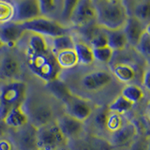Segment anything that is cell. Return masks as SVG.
Wrapping results in <instances>:
<instances>
[{"label":"cell","instance_id":"cell-22","mask_svg":"<svg viewBox=\"0 0 150 150\" xmlns=\"http://www.w3.org/2000/svg\"><path fill=\"white\" fill-rule=\"evenodd\" d=\"M73 50L77 56L78 64L83 66H89L95 61L93 56L92 48L86 43H84V42L82 41L74 42Z\"/></svg>","mask_w":150,"mask_h":150},{"label":"cell","instance_id":"cell-24","mask_svg":"<svg viewBox=\"0 0 150 150\" xmlns=\"http://www.w3.org/2000/svg\"><path fill=\"white\" fill-rule=\"evenodd\" d=\"M55 60L57 62L59 68L62 69H72L78 64L77 56L74 50H66L54 54Z\"/></svg>","mask_w":150,"mask_h":150},{"label":"cell","instance_id":"cell-40","mask_svg":"<svg viewBox=\"0 0 150 150\" xmlns=\"http://www.w3.org/2000/svg\"><path fill=\"white\" fill-rule=\"evenodd\" d=\"M7 129H8V127L4 123V121H0V138L3 137V136L6 134Z\"/></svg>","mask_w":150,"mask_h":150},{"label":"cell","instance_id":"cell-39","mask_svg":"<svg viewBox=\"0 0 150 150\" xmlns=\"http://www.w3.org/2000/svg\"><path fill=\"white\" fill-rule=\"evenodd\" d=\"M11 149H12V145L9 142L5 140L0 141V150H11Z\"/></svg>","mask_w":150,"mask_h":150},{"label":"cell","instance_id":"cell-26","mask_svg":"<svg viewBox=\"0 0 150 150\" xmlns=\"http://www.w3.org/2000/svg\"><path fill=\"white\" fill-rule=\"evenodd\" d=\"M133 105H134L133 103H131L128 100H126L123 96L119 95L110 103L109 107H108V111L122 115L126 114V112H128L129 111H130Z\"/></svg>","mask_w":150,"mask_h":150},{"label":"cell","instance_id":"cell-2","mask_svg":"<svg viewBox=\"0 0 150 150\" xmlns=\"http://www.w3.org/2000/svg\"><path fill=\"white\" fill-rule=\"evenodd\" d=\"M26 98V84L20 81L6 83L0 91V121H4L13 108L23 106Z\"/></svg>","mask_w":150,"mask_h":150},{"label":"cell","instance_id":"cell-15","mask_svg":"<svg viewBox=\"0 0 150 150\" xmlns=\"http://www.w3.org/2000/svg\"><path fill=\"white\" fill-rule=\"evenodd\" d=\"M25 32L21 23L9 22L0 25V40L4 45L12 47L22 39Z\"/></svg>","mask_w":150,"mask_h":150},{"label":"cell","instance_id":"cell-29","mask_svg":"<svg viewBox=\"0 0 150 150\" xmlns=\"http://www.w3.org/2000/svg\"><path fill=\"white\" fill-rule=\"evenodd\" d=\"M62 6V4L59 1H54V0H40L39 6H40V16L51 18L53 14H55L56 11H61V8L59 6Z\"/></svg>","mask_w":150,"mask_h":150},{"label":"cell","instance_id":"cell-33","mask_svg":"<svg viewBox=\"0 0 150 150\" xmlns=\"http://www.w3.org/2000/svg\"><path fill=\"white\" fill-rule=\"evenodd\" d=\"M92 52H93L94 60H97L98 62L102 64L109 63L112 57V54H114V51L111 48H109L108 46L102 47V48L92 49Z\"/></svg>","mask_w":150,"mask_h":150},{"label":"cell","instance_id":"cell-23","mask_svg":"<svg viewBox=\"0 0 150 150\" xmlns=\"http://www.w3.org/2000/svg\"><path fill=\"white\" fill-rule=\"evenodd\" d=\"M74 42L75 41L73 38L69 34L59 36L56 38H53L51 40L49 48L52 53L54 54H56L62 51L72 50L74 48Z\"/></svg>","mask_w":150,"mask_h":150},{"label":"cell","instance_id":"cell-32","mask_svg":"<svg viewBox=\"0 0 150 150\" xmlns=\"http://www.w3.org/2000/svg\"><path fill=\"white\" fill-rule=\"evenodd\" d=\"M125 122L123 121V117L120 115L115 114V112H108L107 119H106V124H105V129L110 131L111 133L115 132L118 129L121 128V126L123 125Z\"/></svg>","mask_w":150,"mask_h":150},{"label":"cell","instance_id":"cell-37","mask_svg":"<svg viewBox=\"0 0 150 150\" xmlns=\"http://www.w3.org/2000/svg\"><path fill=\"white\" fill-rule=\"evenodd\" d=\"M108 112L105 109H100L95 115H94V124L97 127V129H105V124H106V119H107Z\"/></svg>","mask_w":150,"mask_h":150},{"label":"cell","instance_id":"cell-17","mask_svg":"<svg viewBox=\"0 0 150 150\" xmlns=\"http://www.w3.org/2000/svg\"><path fill=\"white\" fill-rule=\"evenodd\" d=\"M20 71V63L14 56L5 54L0 59V78L12 79Z\"/></svg>","mask_w":150,"mask_h":150},{"label":"cell","instance_id":"cell-30","mask_svg":"<svg viewBox=\"0 0 150 150\" xmlns=\"http://www.w3.org/2000/svg\"><path fill=\"white\" fill-rule=\"evenodd\" d=\"M14 17L13 4L8 1H0V25L12 22Z\"/></svg>","mask_w":150,"mask_h":150},{"label":"cell","instance_id":"cell-1","mask_svg":"<svg viewBox=\"0 0 150 150\" xmlns=\"http://www.w3.org/2000/svg\"><path fill=\"white\" fill-rule=\"evenodd\" d=\"M96 9V23L104 30L123 29L129 16V8L121 0L93 1Z\"/></svg>","mask_w":150,"mask_h":150},{"label":"cell","instance_id":"cell-19","mask_svg":"<svg viewBox=\"0 0 150 150\" xmlns=\"http://www.w3.org/2000/svg\"><path fill=\"white\" fill-rule=\"evenodd\" d=\"M4 123L8 128L17 129L28 123V117L26 112L23 110L22 106L16 107L8 112L6 118L4 119Z\"/></svg>","mask_w":150,"mask_h":150},{"label":"cell","instance_id":"cell-35","mask_svg":"<svg viewBox=\"0 0 150 150\" xmlns=\"http://www.w3.org/2000/svg\"><path fill=\"white\" fill-rule=\"evenodd\" d=\"M92 49L96 48H102V47L107 46V37L105 30L101 32L95 33L90 40V45Z\"/></svg>","mask_w":150,"mask_h":150},{"label":"cell","instance_id":"cell-9","mask_svg":"<svg viewBox=\"0 0 150 150\" xmlns=\"http://www.w3.org/2000/svg\"><path fill=\"white\" fill-rule=\"evenodd\" d=\"M12 4L14 7L13 23H25L40 16L38 0H20Z\"/></svg>","mask_w":150,"mask_h":150},{"label":"cell","instance_id":"cell-27","mask_svg":"<svg viewBox=\"0 0 150 150\" xmlns=\"http://www.w3.org/2000/svg\"><path fill=\"white\" fill-rule=\"evenodd\" d=\"M131 16L138 19L143 23H148L150 18V1L144 0V1L135 2L133 7V14Z\"/></svg>","mask_w":150,"mask_h":150},{"label":"cell","instance_id":"cell-36","mask_svg":"<svg viewBox=\"0 0 150 150\" xmlns=\"http://www.w3.org/2000/svg\"><path fill=\"white\" fill-rule=\"evenodd\" d=\"M129 150H149V141L147 137L139 136L130 144Z\"/></svg>","mask_w":150,"mask_h":150},{"label":"cell","instance_id":"cell-5","mask_svg":"<svg viewBox=\"0 0 150 150\" xmlns=\"http://www.w3.org/2000/svg\"><path fill=\"white\" fill-rule=\"evenodd\" d=\"M68 141L59 130L55 121L38 128V145L40 150H56Z\"/></svg>","mask_w":150,"mask_h":150},{"label":"cell","instance_id":"cell-31","mask_svg":"<svg viewBox=\"0 0 150 150\" xmlns=\"http://www.w3.org/2000/svg\"><path fill=\"white\" fill-rule=\"evenodd\" d=\"M137 48L139 53L143 54L144 57H145L148 61L149 55H150V34H149V25L146 27V29L143 33L142 37L140 38L137 45L135 46Z\"/></svg>","mask_w":150,"mask_h":150},{"label":"cell","instance_id":"cell-11","mask_svg":"<svg viewBox=\"0 0 150 150\" xmlns=\"http://www.w3.org/2000/svg\"><path fill=\"white\" fill-rule=\"evenodd\" d=\"M14 139L19 150H40L38 145V128L29 122L16 129Z\"/></svg>","mask_w":150,"mask_h":150},{"label":"cell","instance_id":"cell-41","mask_svg":"<svg viewBox=\"0 0 150 150\" xmlns=\"http://www.w3.org/2000/svg\"><path fill=\"white\" fill-rule=\"evenodd\" d=\"M56 150H70V149L67 146V144H66V145H64V146H61V147L57 148Z\"/></svg>","mask_w":150,"mask_h":150},{"label":"cell","instance_id":"cell-13","mask_svg":"<svg viewBox=\"0 0 150 150\" xmlns=\"http://www.w3.org/2000/svg\"><path fill=\"white\" fill-rule=\"evenodd\" d=\"M138 133L137 127L133 122H125L115 132L111 133V138L109 140L112 147L123 146V145L131 143L136 138Z\"/></svg>","mask_w":150,"mask_h":150},{"label":"cell","instance_id":"cell-3","mask_svg":"<svg viewBox=\"0 0 150 150\" xmlns=\"http://www.w3.org/2000/svg\"><path fill=\"white\" fill-rule=\"evenodd\" d=\"M27 65L31 71L45 81L46 83L57 79L61 71L55 56L51 51L42 54L28 55Z\"/></svg>","mask_w":150,"mask_h":150},{"label":"cell","instance_id":"cell-28","mask_svg":"<svg viewBox=\"0 0 150 150\" xmlns=\"http://www.w3.org/2000/svg\"><path fill=\"white\" fill-rule=\"evenodd\" d=\"M121 96H123L126 100H128L134 104L144 98V91L142 88L136 86V84H127L122 89Z\"/></svg>","mask_w":150,"mask_h":150},{"label":"cell","instance_id":"cell-34","mask_svg":"<svg viewBox=\"0 0 150 150\" xmlns=\"http://www.w3.org/2000/svg\"><path fill=\"white\" fill-rule=\"evenodd\" d=\"M76 0H66L62 1V6H61L60 11V18L64 22H69V18L71 16V13L73 11V8L76 5Z\"/></svg>","mask_w":150,"mask_h":150},{"label":"cell","instance_id":"cell-18","mask_svg":"<svg viewBox=\"0 0 150 150\" xmlns=\"http://www.w3.org/2000/svg\"><path fill=\"white\" fill-rule=\"evenodd\" d=\"M48 52H50V48L46 38L39 34L31 33V36L29 37L27 42L26 56L42 54L48 53Z\"/></svg>","mask_w":150,"mask_h":150},{"label":"cell","instance_id":"cell-21","mask_svg":"<svg viewBox=\"0 0 150 150\" xmlns=\"http://www.w3.org/2000/svg\"><path fill=\"white\" fill-rule=\"evenodd\" d=\"M105 33L107 37V46L114 52L124 49L128 45V41H127L123 29L112 31L105 30Z\"/></svg>","mask_w":150,"mask_h":150},{"label":"cell","instance_id":"cell-14","mask_svg":"<svg viewBox=\"0 0 150 150\" xmlns=\"http://www.w3.org/2000/svg\"><path fill=\"white\" fill-rule=\"evenodd\" d=\"M112 82V75L105 70H95L84 75L82 86L88 91H98L104 88Z\"/></svg>","mask_w":150,"mask_h":150},{"label":"cell","instance_id":"cell-12","mask_svg":"<svg viewBox=\"0 0 150 150\" xmlns=\"http://www.w3.org/2000/svg\"><path fill=\"white\" fill-rule=\"evenodd\" d=\"M59 130L67 141L74 140L83 136L84 131V124L68 115H63L55 120Z\"/></svg>","mask_w":150,"mask_h":150},{"label":"cell","instance_id":"cell-7","mask_svg":"<svg viewBox=\"0 0 150 150\" xmlns=\"http://www.w3.org/2000/svg\"><path fill=\"white\" fill-rule=\"evenodd\" d=\"M70 150H112L114 147L108 140L98 135H87L68 141Z\"/></svg>","mask_w":150,"mask_h":150},{"label":"cell","instance_id":"cell-25","mask_svg":"<svg viewBox=\"0 0 150 150\" xmlns=\"http://www.w3.org/2000/svg\"><path fill=\"white\" fill-rule=\"evenodd\" d=\"M112 73L122 83H129L135 78V70L128 64H117L112 69Z\"/></svg>","mask_w":150,"mask_h":150},{"label":"cell","instance_id":"cell-16","mask_svg":"<svg viewBox=\"0 0 150 150\" xmlns=\"http://www.w3.org/2000/svg\"><path fill=\"white\" fill-rule=\"evenodd\" d=\"M148 25H144V23L139 21L135 17L129 15L123 27V32L126 36L128 43L135 47L137 45L140 38L142 37L143 33L146 29Z\"/></svg>","mask_w":150,"mask_h":150},{"label":"cell","instance_id":"cell-6","mask_svg":"<svg viewBox=\"0 0 150 150\" xmlns=\"http://www.w3.org/2000/svg\"><path fill=\"white\" fill-rule=\"evenodd\" d=\"M96 21V9L93 1L79 0L73 8L69 23L76 26H86Z\"/></svg>","mask_w":150,"mask_h":150},{"label":"cell","instance_id":"cell-43","mask_svg":"<svg viewBox=\"0 0 150 150\" xmlns=\"http://www.w3.org/2000/svg\"><path fill=\"white\" fill-rule=\"evenodd\" d=\"M0 81H1V78H0Z\"/></svg>","mask_w":150,"mask_h":150},{"label":"cell","instance_id":"cell-8","mask_svg":"<svg viewBox=\"0 0 150 150\" xmlns=\"http://www.w3.org/2000/svg\"><path fill=\"white\" fill-rule=\"evenodd\" d=\"M28 122L36 128L45 126L54 122V110L43 101L34 102L28 109Z\"/></svg>","mask_w":150,"mask_h":150},{"label":"cell","instance_id":"cell-42","mask_svg":"<svg viewBox=\"0 0 150 150\" xmlns=\"http://www.w3.org/2000/svg\"><path fill=\"white\" fill-rule=\"evenodd\" d=\"M3 46H4V44L2 43V41L0 40V48H1V47H3Z\"/></svg>","mask_w":150,"mask_h":150},{"label":"cell","instance_id":"cell-38","mask_svg":"<svg viewBox=\"0 0 150 150\" xmlns=\"http://www.w3.org/2000/svg\"><path fill=\"white\" fill-rule=\"evenodd\" d=\"M149 75H150L149 69H146L143 75V86L147 91L149 90Z\"/></svg>","mask_w":150,"mask_h":150},{"label":"cell","instance_id":"cell-20","mask_svg":"<svg viewBox=\"0 0 150 150\" xmlns=\"http://www.w3.org/2000/svg\"><path fill=\"white\" fill-rule=\"evenodd\" d=\"M46 88L55 98L65 103L72 96V93L69 91L68 86L64 82L55 79L46 83Z\"/></svg>","mask_w":150,"mask_h":150},{"label":"cell","instance_id":"cell-4","mask_svg":"<svg viewBox=\"0 0 150 150\" xmlns=\"http://www.w3.org/2000/svg\"><path fill=\"white\" fill-rule=\"evenodd\" d=\"M21 25L25 31L39 34L44 38L49 37L53 39V38L69 34L68 28L59 21H56L53 18L40 16L34 20L22 23Z\"/></svg>","mask_w":150,"mask_h":150},{"label":"cell","instance_id":"cell-10","mask_svg":"<svg viewBox=\"0 0 150 150\" xmlns=\"http://www.w3.org/2000/svg\"><path fill=\"white\" fill-rule=\"evenodd\" d=\"M66 115L81 122H84L91 116L93 109L88 100L72 95L65 103Z\"/></svg>","mask_w":150,"mask_h":150}]
</instances>
